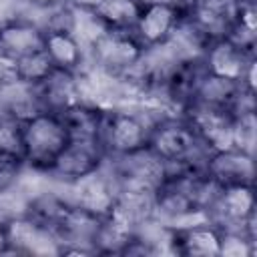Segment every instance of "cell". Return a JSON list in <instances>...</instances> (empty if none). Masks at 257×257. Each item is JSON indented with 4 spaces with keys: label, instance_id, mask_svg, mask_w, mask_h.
Masks as SVG:
<instances>
[{
    "label": "cell",
    "instance_id": "obj_29",
    "mask_svg": "<svg viewBox=\"0 0 257 257\" xmlns=\"http://www.w3.org/2000/svg\"><path fill=\"white\" fill-rule=\"evenodd\" d=\"M66 2H68V0H22V10L38 12V10H48V8L66 4Z\"/></svg>",
    "mask_w": 257,
    "mask_h": 257
},
{
    "label": "cell",
    "instance_id": "obj_13",
    "mask_svg": "<svg viewBox=\"0 0 257 257\" xmlns=\"http://www.w3.org/2000/svg\"><path fill=\"white\" fill-rule=\"evenodd\" d=\"M62 189L72 205H76L92 215H98V217H104L112 209L114 197H116V187H114L110 175L106 173L104 165L98 171H94L70 185H62Z\"/></svg>",
    "mask_w": 257,
    "mask_h": 257
},
{
    "label": "cell",
    "instance_id": "obj_18",
    "mask_svg": "<svg viewBox=\"0 0 257 257\" xmlns=\"http://www.w3.org/2000/svg\"><path fill=\"white\" fill-rule=\"evenodd\" d=\"M34 86V94L38 100L40 110L44 112H62L70 104L80 100L78 92V72L62 70V68H52L48 76H44L38 84Z\"/></svg>",
    "mask_w": 257,
    "mask_h": 257
},
{
    "label": "cell",
    "instance_id": "obj_12",
    "mask_svg": "<svg viewBox=\"0 0 257 257\" xmlns=\"http://www.w3.org/2000/svg\"><path fill=\"white\" fill-rule=\"evenodd\" d=\"M100 219L102 217L72 205L54 231L60 245V255H96L94 239L100 227Z\"/></svg>",
    "mask_w": 257,
    "mask_h": 257
},
{
    "label": "cell",
    "instance_id": "obj_23",
    "mask_svg": "<svg viewBox=\"0 0 257 257\" xmlns=\"http://www.w3.org/2000/svg\"><path fill=\"white\" fill-rule=\"evenodd\" d=\"M219 257H253L257 253V237L245 227L219 229Z\"/></svg>",
    "mask_w": 257,
    "mask_h": 257
},
{
    "label": "cell",
    "instance_id": "obj_16",
    "mask_svg": "<svg viewBox=\"0 0 257 257\" xmlns=\"http://www.w3.org/2000/svg\"><path fill=\"white\" fill-rule=\"evenodd\" d=\"M205 173L219 185H255V155H247L235 147L211 151L205 161Z\"/></svg>",
    "mask_w": 257,
    "mask_h": 257
},
{
    "label": "cell",
    "instance_id": "obj_14",
    "mask_svg": "<svg viewBox=\"0 0 257 257\" xmlns=\"http://www.w3.org/2000/svg\"><path fill=\"white\" fill-rule=\"evenodd\" d=\"M181 14L189 18L209 42L223 38L237 18V0H183Z\"/></svg>",
    "mask_w": 257,
    "mask_h": 257
},
{
    "label": "cell",
    "instance_id": "obj_5",
    "mask_svg": "<svg viewBox=\"0 0 257 257\" xmlns=\"http://www.w3.org/2000/svg\"><path fill=\"white\" fill-rule=\"evenodd\" d=\"M145 50L133 30H106L88 48L86 66H94L110 76H124L137 68Z\"/></svg>",
    "mask_w": 257,
    "mask_h": 257
},
{
    "label": "cell",
    "instance_id": "obj_6",
    "mask_svg": "<svg viewBox=\"0 0 257 257\" xmlns=\"http://www.w3.org/2000/svg\"><path fill=\"white\" fill-rule=\"evenodd\" d=\"M104 161H106V151L100 141L68 139V143L56 155L46 175L58 185H70L98 171L104 165Z\"/></svg>",
    "mask_w": 257,
    "mask_h": 257
},
{
    "label": "cell",
    "instance_id": "obj_11",
    "mask_svg": "<svg viewBox=\"0 0 257 257\" xmlns=\"http://www.w3.org/2000/svg\"><path fill=\"white\" fill-rule=\"evenodd\" d=\"M181 20V8L167 0H145L135 22V36L145 48L165 44Z\"/></svg>",
    "mask_w": 257,
    "mask_h": 257
},
{
    "label": "cell",
    "instance_id": "obj_19",
    "mask_svg": "<svg viewBox=\"0 0 257 257\" xmlns=\"http://www.w3.org/2000/svg\"><path fill=\"white\" fill-rule=\"evenodd\" d=\"M44 52L54 68L80 72L88 64V52L70 30H44Z\"/></svg>",
    "mask_w": 257,
    "mask_h": 257
},
{
    "label": "cell",
    "instance_id": "obj_7",
    "mask_svg": "<svg viewBox=\"0 0 257 257\" xmlns=\"http://www.w3.org/2000/svg\"><path fill=\"white\" fill-rule=\"evenodd\" d=\"M44 30L28 16L18 14L0 22V80L12 76L18 58L42 50Z\"/></svg>",
    "mask_w": 257,
    "mask_h": 257
},
{
    "label": "cell",
    "instance_id": "obj_31",
    "mask_svg": "<svg viewBox=\"0 0 257 257\" xmlns=\"http://www.w3.org/2000/svg\"><path fill=\"white\" fill-rule=\"evenodd\" d=\"M0 255H8V227L4 217H0Z\"/></svg>",
    "mask_w": 257,
    "mask_h": 257
},
{
    "label": "cell",
    "instance_id": "obj_3",
    "mask_svg": "<svg viewBox=\"0 0 257 257\" xmlns=\"http://www.w3.org/2000/svg\"><path fill=\"white\" fill-rule=\"evenodd\" d=\"M151 126L153 120L137 104L106 110L100 133V143L106 151V157L128 155L145 149Z\"/></svg>",
    "mask_w": 257,
    "mask_h": 257
},
{
    "label": "cell",
    "instance_id": "obj_28",
    "mask_svg": "<svg viewBox=\"0 0 257 257\" xmlns=\"http://www.w3.org/2000/svg\"><path fill=\"white\" fill-rule=\"evenodd\" d=\"M0 151H10V153H20V122L0 114Z\"/></svg>",
    "mask_w": 257,
    "mask_h": 257
},
{
    "label": "cell",
    "instance_id": "obj_4",
    "mask_svg": "<svg viewBox=\"0 0 257 257\" xmlns=\"http://www.w3.org/2000/svg\"><path fill=\"white\" fill-rule=\"evenodd\" d=\"M104 169L110 175L116 193L124 189L155 193L167 175V165L149 147L128 155L106 157Z\"/></svg>",
    "mask_w": 257,
    "mask_h": 257
},
{
    "label": "cell",
    "instance_id": "obj_30",
    "mask_svg": "<svg viewBox=\"0 0 257 257\" xmlns=\"http://www.w3.org/2000/svg\"><path fill=\"white\" fill-rule=\"evenodd\" d=\"M104 0H68V4L72 8H78V10H90V12H96L98 6L102 4Z\"/></svg>",
    "mask_w": 257,
    "mask_h": 257
},
{
    "label": "cell",
    "instance_id": "obj_24",
    "mask_svg": "<svg viewBox=\"0 0 257 257\" xmlns=\"http://www.w3.org/2000/svg\"><path fill=\"white\" fill-rule=\"evenodd\" d=\"M52 68H54V64L50 62L48 54L42 48V50H36V52H30V54L18 58L12 68V76L26 84H38L44 76L50 74Z\"/></svg>",
    "mask_w": 257,
    "mask_h": 257
},
{
    "label": "cell",
    "instance_id": "obj_22",
    "mask_svg": "<svg viewBox=\"0 0 257 257\" xmlns=\"http://www.w3.org/2000/svg\"><path fill=\"white\" fill-rule=\"evenodd\" d=\"M145 0H104L96 14L108 30H133Z\"/></svg>",
    "mask_w": 257,
    "mask_h": 257
},
{
    "label": "cell",
    "instance_id": "obj_27",
    "mask_svg": "<svg viewBox=\"0 0 257 257\" xmlns=\"http://www.w3.org/2000/svg\"><path fill=\"white\" fill-rule=\"evenodd\" d=\"M24 171H26V163L20 153L0 151V195L18 191Z\"/></svg>",
    "mask_w": 257,
    "mask_h": 257
},
{
    "label": "cell",
    "instance_id": "obj_17",
    "mask_svg": "<svg viewBox=\"0 0 257 257\" xmlns=\"http://www.w3.org/2000/svg\"><path fill=\"white\" fill-rule=\"evenodd\" d=\"M201 58H203L207 72L235 80V82H241V78L247 72V68L251 66V62L257 60V52L245 50L223 36V38L213 40L205 48Z\"/></svg>",
    "mask_w": 257,
    "mask_h": 257
},
{
    "label": "cell",
    "instance_id": "obj_10",
    "mask_svg": "<svg viewBox=\"0 0 257 257\" xmlns=\"http://www.w3.org/2000/svg\"><path fill=\"white\" fill-rule=\"evenodd\" d=\"M255 213V185H229L219 189L207 211V217L219 229H233L245 227L247 219Z\"/></svg>",
    "mask_w": 257,
    "mask_h": 257
},
{
    "label": "cell",
    "instance_id": "obj_32",
    "mask_svg": "<svg viewBox=\"0 0 257 257\" xmlns=\"http://www.w3.org/2000/svg\"><path fill=\"white\" fill-rule=\"evenodd\" d=\"M239 4H257V0H237Z\"/></svg>",
    "mask_w": 257,
    "mask_h": 257
},
{
    "label": "cell",
    "instance_id": "obj_15",
    "mask_svg": "<svg viewBox=\"0 0 257 257\" xmlns=\"http://www.w3.org/2000/svg\"><path fill=\"white\" fill-rule=\"evenodd\" d=\"M219 227L209 219L171 229L169 253L179 257H219Z\"/></svg>",
    "mask_w": 257,
    "mask_h": 257
},
{
    "label": "cell",
    "instance_id": "obj_1",
    "mask_svg": "<svg viewBox=\"0 0 257 257\" xmlns=\"http://www.w3.org/2000/svg\"><path fill=\"white\" fill-rule=\"evenodd\" d=\"M147 147L167 167L205 169V161L211 153L181 114L155 120L149 133Z\"/></svg>",
    "mask_w": 257,
    "mask_h": 257
},
{
    "label": "cell",
    "instance_id": "obj_20",
    "mask_svg": "<svg viewBox=\"0 0 257 257\" xmlns=\"http://www.w3.org/2000/svg\"><path fill=\"white\" fill-rule=\"evenodd\" d=\"M106 110L90 102H74L62 112H58L66 133L70 139H86V141H100L102 122Z\"/></svg>",
    "mask_w": 257,
    "mask_h": 257
},
{
    "label": "cell",
    "instance_id": "obj_9",
    "mask_svg": "<svg viewBox=\"0 0 257 257\" xmlns=\"http://www.w3.org/2000/svg\"><path fill=\"white\" fill-rule=\"evenodd\" d=\"M8 227V255H60L58 239L52 231L38 225L24 213L6 219Z\"/></svg>",
    "mask_w": 257,
    "mask_h": 257
},
{
    "label": "cell",
    "instance_id": "obj_21",
    "mask_svg": "<svg viewBox=\"0 0 257 257\" xmlns=\"http://www.w3.org/2000/svg\"><path fill=\"white\" fill-rule=\"evenodd\" d=\"M241 82L215 76L211 72H205L203 78L199 80V86L195 90V96L191 102H201L209 106H219V108H231L237 92H239Z\"/></svg>",
    "mask_w": 257,
    "mask_h": 257
},
{
    "label": "cell",
    "instance_id": "obj_8",
    "mask_svg": "<svg viewBox=\"0 0 257 257\" xmlns=\"http://www.w3.org/2000/svg\"><path fill=\"white\" fill-rule=\"evenodd\" d=\"M209 151L233 147V114L227 108L189 102L181 114Z\"/></svg>",
    "mask_w": 257,
    "mask_h": 257
},
{
    "label": "cell",
    "instance_id": "obj_26",
    "mask_svg": "<svg viewBox=\"0 0 257 257\" xmlns=\"http://www.w3.org/2000/svg\"><path fill=\"white\" fill-rule=\"evenodd\" d=\"M255 145H257V110L235 114L233 116V147L247 155H255Z\"/></svg>",
    "mask_w": 257,
    "mask_h": 257
},
{
    "label": "cell",
    "instance_id": "obj_2",
    "mask_svg": "<svg viewBox=\"0 0 257 257\" xmlns=\"http://www.w3.org/2000/svg\"><path fill=\"white\" fill-rule=\"evenodd\" d=\"M68 133L54 112H36L20 120V149L28 169L48 173L56 155L68 143Z\"/></svg>",
    "mask_w": 257,
    "mask_h": 257
},
{
    "label": "cell",
    "instance_id": "obj_25",
    "mask_svg": "<svg viewBox=\"0 0 257 257\" xmlns=\"http://www.w3.org/2000/svg\"><path fill=\"white\" fill-rule=\"evenodd\" d=\"M108 28L104 26V22L98 18L96 12H90V10H78L74 8V22H72V34L80 40V44L88 48L106 32Z\"/></svg>",
    "mask_w": 257,
    "mask_h": 257
}]
</instances>
